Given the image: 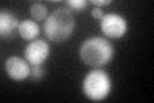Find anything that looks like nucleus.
Here are the masks:
<instances>
[{"instance_id": "1", "label": "nucleus", "mask_w": 154, "mask_h": 103, "mask_svg": "<svg viewBox=\"0 0 154 103\" xmlns=\"http://www.w3.org/2000/svg\"><path fill=\"white\" fill-rule=\"evenodd\" d=\"M75 28V18L71 9L59 7L53 11L44 22V32L48 40L53 43H63L69 39Z\"/></svg>"}, {"instance_id": "2", "label": "nucleus", "mask_w": 154, "mask_h": 103, "mask_svg": "<svg viewBox=\"0 0 154 103\" xmlns=\"http://www.w3.org/2000/svg\"><path fill=\"white\" fill-rule=\"evenodd\" d=\"M80 58L85 65L99 68L112 61L114 54V48L107 39L93 36L81 44L79 50Z\"/></svg>"}, {"instance_id": "3", "label": "nucleus", "mask_w": 154, "mask_h": 103, "mask_svg": "<svg viewBox=\"0 0 154 103\" xmlns=\"http://www.w3.org/2000/svg\"><path fill=\"white\" fill-rule=\"evenodd\" d=\"M112 89V81L109 75L100 68L90 71L85 76L82 82L84 94L90 101H103L105 99Z\"/></svg>"}, {"instance_id": "4", "label": "nucleus", "mask_w": 154, "mask_h": 103, "mask_svg": "<svg viewBox=\"0 0 154 103\" xmlns=\"http://www.w3.org/2000/svg\"><path fill=\"white\" fill-rule=\"evenodd\" d=\"M127 21L117 13H108L100 19V28L105 36L119 39L127 32Z\"/></svg>"}, {"instance_id": "5", "label": "nucleus", "mask_w": 154, "mask_h": 103, "mask_svg": "<svg viewBox=\"0 0 154 103\" xmlns=\"http://www.w3.org/2000/svg\"><path fill=\"white\" fill-rule=\"evenodd\" d=\"M25 58L30 65H42L50 54V47L45 40H32L25 48Z\"/></svg>"}, {"instance_id": "6", "label": "nucleus", "mask_w": 154, "mask_h": 103, "mask_svg": "<svg viewBox=\"0 0 154 103\" xmlns=\"http://www.w3.org/2000/svg\"><path fill=\"white\" fill-rule=\"evenodd\" d=\"M4 67H5V72L8 73V76L14 81H22L30 77L31 67L28 62L21 57H9L5 61Z\"/></svg>"}, {"instance_id": "7", "label": "nucleus", "mask_w": 154, "mask_h": 103, "mask_svg": "<svg viewBox=\"0 0 154 103\" xmlns=\"http://www.w3.org/2000/svg\"><path fill=\"white\" fill-rule=\"evenodd\" d=\"M18 19L13 13L9 11H2L0 13V35L9 37L13 35V32L18 30Z\"/></svg>"}, {"instance_id": "8", "label": "nucleus", "mask_w": 154, "mask_h": 103, "mask_svg": "<svg viewBox=\"0 0 154 103\" xmlns=\"http://www.w3.org/2000/svg\"><path fill=\"white\" fill-rule=\"evenodd\" d=\"M18 34L19 36L25 40L28 41H32L35 40L36 36L40 34V27L35 21H31V19H25V21L19 22V26H18Z\"/></svg>"}, {"instance_id": "9", "label": "nucleus", "mask_w": 154, "mask_h": 103, "mask_svg": "<svg viewBox=\"0 0 154 103\" xmlns=\"http://www.w3.org/2000/svg\"><path fill=\"white\" fill-rule=\"evenodd\" d=\"M30 13H31V17L35 19V21H45L48 18V8L46 5L41 3H35L32 4L31 8H30Z\"/></svg>"}, {"instance_id": "10", "label": "nucleus", "mask_w": 154, "mask_h": 103, "mask_svg": "<svg viewBox=\"0 0 154 103\" xmlns=\"http://www.w3.org/2000/svg\"><path fill=\"white\" fill-rule=\"evenodd\" d=\"M66 7H68V9H71V11L82 12L88 7V2L86 0H67Z\"/></svg>"}, {"instance_id": "11", "label": "nucleus", "mask_w": 154, "mask_h": 103, "mask_svg": "<svg viewBox=\"0 0 154 103\" xmlns=\"http://www.w3.org/2000/svg\"><path fill=\"white\" fill-rule=\"evenodd\" d=\"M45 75L44 67L42 65H35L31 67V72H30V79L32 81H40Z\"/></svg>"}, {"instance_id": "12", "label": "nucleus", "mask_w": 154, "mask_h": 103, "mask_svg": "<svg viewBox=\"0 0 154 103\" xmlns=\"http://www.w3.org/2000/svg\"><path fill=\"white\" fill-rule=\"evenodd\" d=\"M91 16H93V18H95V19H102V18L104 17L103 9L95 7L94 9H91Z\"/></svg>"}, {"instance_id": "13", "label": "nucleus", "mask_w": 154, "mask_h": 103, "mask_svg": "<svg viewBox=\"0 0 154 103\" xmlns=\"http://www.w3.org/2000/svg\"><path fill=\"white\" fill-rule=\"evenodd\" d=\"M91 3L98 8H100V7H104V5H109L112 2H110V0H91Z\"/></svg>"}]
</instances>
